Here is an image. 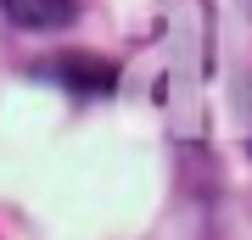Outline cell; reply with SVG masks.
Wrapping results in <instances>:
<instances>
[{
    "instance_id": "cell-1",
    "label": "cell",
    "mask_w": 252,
    "mask_h": 240,
    "mask_svg": "<svg viewBox=\"0 0 252 240\" xmlns=\"http://www.w3.org/2000/svg\"><path fill=\"white\" fill-rule=\"evenodd\" d=\"M0 11H6L17 28H34V34H51V28H67L73 11H79V0H0Z\"/></svg>"
},
{
    "instance_id": "cell-2",
    "label": "cell",
    "mask_w": 252,
    "mask_h": 240,
    "mask_svg": "<svg viewBox=\"0 0 252 240\" xmlns=\"http://www.w3.org/2000/svg\"><path fill=\"white\" fill-rule=\"evenodd\" d=\"M62 79L73 89H112V67H101V62H67Z\"/></svg>"
}]
</instances>
